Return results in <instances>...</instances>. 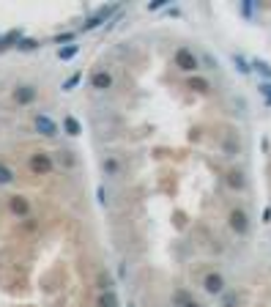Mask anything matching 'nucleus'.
I'll return each mask as SVG.
<instances>
[{
  "instance_id": "obj_1",
  "label": "nucleus",
  "mask_w": 271,
  "mask_h": 307,
  "mask_svg": "<svg viewBox=\"0 0 271 307\" xmlns=\"http://www.w3.org/2000/svg\"><path fill=\"white\" fill-rule=\"evenodd\" d=\"M30 170L39 173V176H47V173H52V159H49V154L39 151L30 156Z\"/></svg>"
},
{
  "instance_id": "obj_2",
  "label": "nucleus",
  "mask_w": 271,
  "mask_h": 307,
  "mask_svg": "<svg viewBox=\"0 0 271 307\" xmlns=\"http://www.w3.org/2000/svg\"><path fill=\"white\" fill-rule=\"evenodd\" d=\"M176 66H178V69H183V71H197V55L192 52V50L181 47L176 52Z\"/></svg>"
},
{
  "instance_id": "obj_3",
  "label": "nucleus",
  "mask_w": 271,
  "mask_h": 307,
  "mask_svg": "<svg viewBox=\"0 0 271 307\" xmlns=\"http://www.w3.org/2000/svg\"><path fill=\"white\" fill-rule=\"evenodd\" d=\"M230 228L236 230L238 236H244L249 230V219H247V214L241 211V208H236V211H230Z\"/></svg>"
},
{
  "instance_id": "obj_4",
  "label": "nucleus",
  "mask_w": 271,
  "mask_h": 307,
  "mask_svg": "<svg viewBox=\"0 0 271 307\" xmlns=\"http://www.w3.org/2000/svg\"><path fill=\"white\" fill-rule=\"evenodd\" d=\"M36 129L42 132V135H47V137H52V135H58V126H55V121L49 118V115H36Z\"/></svg>"
},
{
  "instance_id": "obj_5",
  "label": "nucleus",
  "mask_w": 271,
  "mask_h": 307,
  "mask_svg": "<svg viewBox=\"0 0 271 307\" xmlns=\"http://www.w3.org/2000/svg\"><path fill=\"white\" fill-rule=\"evenodd\" d=\"M90 85H93L96 91H107V88L112 85L110 71H93V77H90Z\"/></svg>"
},
{
  "instance_id": "obj_6",
  "label": "nucleus",
  "mask_w": 271,
  "mask_h": 307,
  "mask_svg": "<svg viewBox=\"0 0 271 307\" xmlns=\"http://www.w3.org/2000/svg\"><path fill=\"white\" fill-rule=\"evenodd\" d=\"M14 99H17V104H30L36 99V88L33 85H22V88L14 91Z\"/></svg>"
},
{
  "instance_id": "obj_7",
  "label": "nucleus",
  "mask_w": 271,
  "mask_h": 307,
  "mask_svg": "<svg viewBox=\"0 0 271 307\" xmlns=\"http://www.w3.org/2000/svg\"><path fill=\"white\" fill-rule=\"evenodd\" d=\"M206 291H208V294H222V291H225L222 274H208V277H206Z\"/></svg>"
},
{
  "instance_id": "obj_8",
  "label": "nucleus",
  "mask_w": 271,
  "mask_h": 307,
  "mask_svg": "<svg viewBox=\"0 0 271 307\" xmlns=\"http://www.w3.org/2000/svg\"><path fill=\"white\" fill-rule=\"evenodd\" d=\"M11 211L17 214V217H28V214H30V203L25 201V198H11Z\"/></svg>"
},
{
  "instance_id": "obj_9",
  "label": "nucleus",
  "mask_w": 271,
  "mask_h": 307,
  "mask_svg": "<svg viewBox=\"0 0 271 307\" xmlns=\"http://www.w3.org/2000/svg\"><path fill=\"white\" fill-rule=\"evenodd\" d=\"M99 307H118V296L112 294V291H101V296H99Z\"/></svg>"
},
{
  "instance_id": "obj_10",
  "label": "nucleus",
  "mask_w": 271,
  "mask_h": 307,
  "mask_svg": "<svg viewBox=\"0 0 271 307\" xmlns=\"http://www.w3.org/2000/svg\"><path fill=\"white\" fill-rule=\"evenodd\" d=\"M249 66H252V69H255V71H260V74H263V77H269V80H271V66H269V63H266V60H260V58H255V60H252V63H249Z\"/></svg>"
},
{
  "instance_id": "obj_11",
  "label": "nucleus",
  "mask_w": 271,
  "mask_h": 307,
  "mask_svg": "<svg viewBox=\"0 0 271 307\" xmlns=\"http://www.w3.org/2000/svg\"><path fill=\"white\" fill-rule=\"evenodd\" d=\"M11 181H14V170L0 162V184H11Z\"/></svg>"
},
{
  "instance_id": "obj_12",
  "label": "nucleus",
  "mask_w": 271,
  "mask_h": 307,
  "mask_svg": "<svg viewBox=\"0 0 271 307\" xmlns=\"http://www.w3.org/2000/svg\"><path fill=\"white\" fill-rule=\"evenodd\" d=\"M230 60H233V63H236V69L241 71V74H249V71H252V66H249L247 60L241 58V55H233V58H230Z\"/></svg>"
},
{
  "instance_id": "obj_13",
  "label": "nucleus",
  "mask_w": 271,
  "mask_h": 307,
  "mask_svg": "<svg viewBox=\"0 0 271 307\" xmlns=\"http://www.w3.org/2000/svg\"><path fill=\"white\" fill-rule=\"evenodd\" d=\"M176 302H178L181 307H200L197 302H192V299H189V296L183 294V291H178V294H176Z\"/></svg>"
},
{
  "instance_id": "obj_14",
  "label": "nucleus",
  "mask_w": 271,
  "mask_h": 307,
  "mask_svg": "<svg viewBox=\"0 0 271 307\" xmlns=\"http://www.w3.org/2000/svg\"><path fill=\"white\" fill-rule=\"evenodd\" d=\"M227 184H230L233 189H241V187H244V178H241V173H230V176H227Z\"/></svg>"
},
{
  "instance_id": "obj_15",
  "label": "nucleus",
  "mask_w": 271,
  "mask_h": 307,
  "mask_svg": "<svg viewBox=\"0 0 271 307\" xmlns=\"http://www.w3.org/2000/svg\"><path fill=\"white\" fill-rule=\"evenodd\" d=\"M66 132H69V135H80V124H77V121L71 118V115L66 118Z\"/></svg>"
},
{
  "instance_id": "obj_16",
  "label": "nucleus",
  "mask_w": 271,
  "mask_h": 307,
  "mask_svg": "<svg viewBox=\"0 0 271 307\" xmlns=\"http://www.w3.org/2000/svg\"><path fill=\"white\" fill-rule=\"evenodd\" d=\"M80 77H83V74H80V71H77V74H71L69 80H66V83H63V91H71V88H74V85L80 83Z\"/></svg>"
},
{
  "instance_id": "obj_17",
  "label": "nucleus",
  "mask_w": 271,
  "mask_h": 307,
  "mask_svg": "<svg viewBox=\"0 0 271 307\" xmlns=\"http://www.w3.org/2000/svg\"><path fill=\"white\" fill-rule=\"evenodd\" d=\"M189 88H195V91H206V88H208V83H206V80H200V77H195V80L189 83Z\"/></svg>"
},
{
  "instance_id": "obj_18",
  "label": "nucleus",
  "mask_w": 271,
  "mask_h": 307,
  "mask_svg": "<svg viewBox=\"0 0 271 307\" xmlns=\"http://www.w3.org/2000/svg\"><path fill=\"white\" fill-rule=\"evenodd\" d=\"M258 88H260V94L266 96V102H269V104H271V83H260Z\"/></svg>"
},
{
  "instance_id": "obj_19",
  "label": "nucleus",
  "mask_w": 271,
  "mask_h": 307,
  "mask_svg": "<svg viewBox=\"0 0 271 307\" xmlns=\"http://www.w3.org/2000/svg\"><path fill=\"white\" fill-rule=\"evenodd\" d=\"M233 305H236V294H225L222 307H233Z\"/></svg>"
},
{
  "instance_id": "obj_20",
  "label": "nucleus",
  "mask_w": 271,
  "mask_h": 307,
  "mask_svg": "<svg viewBox=\"0 0 271 307\" xmlns=\"http://www.w3.org/2000/svg\"><path fill=\"white\" fill-rule=\"evenodd\" d=\"M74 52H77V47H66V50H60V58L66 60V58H71Z\"/></svg>"
},
{
  "instance_id": "obj_21",
  "label": "nucleus",
  "mask_w": 271,
  "mask_h": 307,
  "mask_svg": "<svg viewBox=\"0 0 271 307\" xmlns=\"http://www.w3.org/2000/svg\"><path fill=\"white\" fill-rule=\"evenodd\" d=\"M19 47H22V50H33V47H36V42H33V39H28V42H22Z\"/></svg>"
}]
</instances>
